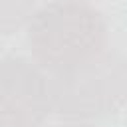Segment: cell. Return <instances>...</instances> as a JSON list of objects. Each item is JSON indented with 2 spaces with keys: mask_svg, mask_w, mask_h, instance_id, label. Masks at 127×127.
I'll return each instance as SVG.
<instances>
[{
  "mask_svg": "<svg viewBox=\"0 0 127 127\" xmlns=\"http://www.w3.org/2000/svg\"><path fill=\"white\" fill-rule=\"evenodd\" d=\"M28 46L34 62L54 73L103 54L107 24L89 0H50L28 20Z\"/></svg>",
  "mask_w": 127,
  "mask_h": 127,
  "instance_id": "6da1fadb",
  "label": "cell"
},
{
  "mask_svg": "<svg viewBox=\"0 0 127 127\" xmlns=\"http://www.w3.org/2000/svg\"><path fill=\"white\" fill-rule=\"evenodd\" d=\"M52 111L67 121L115 115L127 95V65L121 54L103 52L50 77Z\"/></svg>",
  "mask_w": 127,
  "mask_h": 127,
  "instance_id": "7a4b0ae2",
  "label": "cell"
},
{
  "mask_svg": "<svg viewBox=\"0 0 127 127\" xmlns=\"http://www.w3.org/2000/svg\"><path fill=\"white\" fill-rule=\"evenodd\" d=\"M52 113L50 77L24 56L0 58V127H40Z\"/></svg>",
  "mask_w": 127,
  "mask_h": 127,
  "instance_id": "3957f363",
  "label": "cell"
},
{
  "mask_svg": "<svg viewBox=\"0 0 127 127\" xmlns=\"http://www.w3.org/2000/svg\"><path fill=\"white\" fill-rule=\"evenodd\" d=\"M36 0H0V36H10L28 24Z\"/></svg>",
  "mask_w": 127,
  "mask_h": 127,
  "instance_id": "277c9868",
  "label": "cell"
},
{
  "mask_svg": "<svg viewBox=\"0 0 127 127\" xmlns=\"http://www.w3.org/2000/svg\"><path fill=\"white\" fill-rule=\"evenodd\" d=\"M54 127H97L89 121H67V123H60V125H54Z\"/></svg>",
  "mask_w": 127,
  "mask_h": 127,
  "instance_id": "5b68a950",
  "label": "cell"
}]
</instances>
